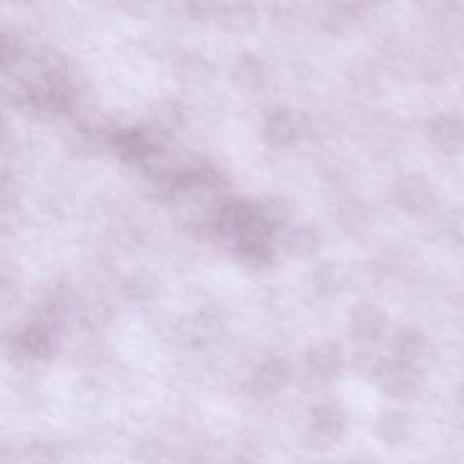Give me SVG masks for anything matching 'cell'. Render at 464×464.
Wrapping results in <instances>:
<instances>
[{
  "mask_svg": "<svg viewBox=\"0 0 464 464\" xmlns=\"http://www.w3.org/2000/svg\"><path fill=\"white\" fill-rule=\"evenodd\" d=\"M410 432V417L398 410H387L377 417L375 433L388 445H398L407 438Z\"/></svg>",
  "mask_w": 464,
  "mask_h": 464,
  "instance_id": "6",
  "label": "cell"
},
{
  "mask_svg": "<svg viewBox=\"0 0 464 464\" xmlns=\"http://www.w3.org/2000/svg\"><path fill=\"white\" fill-rule=\"evenodd\" d=\"M313 429L329 441L341 440L346 430V415L339 406L324 403L312 413Z\"/></svg>",
  "mask_w": 464,
  "mask_h": 464,
  "instance_id": "4",
  "label": "cell"
},
{
  "mask_svg": "<svg viewBox=\"0 0 464 464\" xmlns=\"http://www.w3.org/2000/svg\"><path fill=\"white\" fill-rule=\"evenodd\" d=\"M346 281L347 276L344 268L334 263L321 266L316 273V285L323 293H336L342 290Z\"/></svg>",
  "mask_w": 464,
  "mask_h": 464,
  "instance_id": "10",
  "label": "cell"
},
{
  "mask_svg": "<svg viewBox=\"0 0 464 464\" xmlns=\"http://www.w3.org/2000/svg\"><path fill=\"white\" fill-rule=\"evenodd\" d=\"M268 142L276 146H286L296 139L297 131L293 119L288 112H278L271 116L266 124Z\"/></svg>",
  "mask_w": 464,
  "mask_h": 464,
  "instance_id": "9",
  "label": "cell"
},
{
  "mask_svg": "<svg viewBox=\"0 0 464 464\" xmlns=\"http://www.w3.org/2000/svg\"><path fill=\"white\" fill-rule=\"evenodd\" d=\"M391 349L395 359L415 362L425 352V336L414 327H402L392 336Z\"/></svg>",
  "mask_w": 464,
  "mask_h": 464,
  "instance_id": "7",
  "label": "cell"
},
{
  "mask_svg": "<svg viewBox=\"0 0 464 464\" xmlns=\"http://www.w3.org/2000/svg\"><path fill=\"white\" fill-rule=\"evenodd\" d=\"M432 138L441 151H452L460 149L464 142V128L459 121L452 119H441L433 126Z\"/></svg>",
  "mask_w": 464,
  "mask_h": 464,
  "instance_id": "8",
  "label": "cell"
},
{
  "mask_svg": "<svg viewBox=\"0 0 464 464\" xmlns=\"http://www.w3.org/2000/svg\"><path fill=\"white\" fill-rule=\"evenodd\" d=\"M458 402L459 406L461 407V410L464 412V385L460 388V391H459Z\"/></svg>",
  "mask_w": 464,
  "mask_h": 464,
  "instance_id": "14",
  "label": "cell"
},
{
  "mask_svg": "<svg viewBox=\"0 0 464 464\" xmlns=\"http://www.w3.org/2000/svg\"><path fill=\"white\" fill-rule=\"evenodd\" d=\"M370 377L388 397L407 399L414 397L422 384V374L414 362L403 360H377Z\"/></svg>",
  "mask_w": 464,
  "mask_h": 464,
  "instance_id": "1",
  "label": "cell"
},
{
  "mask_svg": "<svg viewBox=\"0 0 464 464\" xmlns=\"http://www.w3.org/2000/svg\"><path fill=\"white\" fill-rule=\"evenodd\" d=\"M235 78L240 81L241 86L255 88L262 80V70L258 65H253L252 59H243L240 66L236 68Z\"/></svg>",
  "mask_w": 464,
  "mask_h": 464,
  "instance_id": "11",
  "label": "cell"
},
{
  "mask_svg": "<svg viewBox=\"0 0 464 464\" xmlns=\"http://www.w3.org/2000/svg\"><path fill=\"white\" fill-rule=\"evenodd\" d=\"M224 18L225 24H228V27L233 29V25H244L251 24L252 19H251V9L247 4H236V6L229 7V9L225 10Z\"/></svg>",
  "mask_w": 464,
  "mask_h": 464,
  "instance_id": "12",
  "label": "cell"
},
{
  "mask_svg": "<svg viewBox=\"0 0 464 464\" xmlns=\"http://www.w3.org/2000/svg\"><path fill=\"white\" fill-rule=\"evenodd\" d=\"M387 326V314L382 309L364 304L352 311L350 334L357 344L370 346L380 341Z\"/></svg>",
  "mask_w": 464,
  "mask_h": 464,
  "instance_id": "3",
  "label": "cell"
},
{
  "mask_svg": "<svg viewBox=\"0 0 464 464\" xmlns=\"http://www.w3.org/2000/svg\"><path fill=\"white\" fill-rule=\"evenodd\" d=\"M392 197L403 213L414 217L430 214L437 205L432 185L418 176L400 180L392 192Z\"/></svg>",
  "mask_w": 464,
  "mask_h": 464,
  "instance_id": "2",
  "label": "cell"
},
{
  "mask_svg": "<svg viewBox=\"0 0 464 464\" xmlns=\"http://www.w3.org/2000/svg\"><path fill=\"white\" fill-rule=\"evenodd\" d=\"M293 245L297 252L306 253V255H308V253L314 252V251L318 250L319 240L316 235L306 230V232H300L298 235H296Z\"/></svg>",
  "mask_w": 464,
  "mask_h": 464,
  "instance_id": "13",
  "label": "cell"
},
{
  "mask_svg": "<svg viewBox=\"0 0 464 464\" xmlns=\"http://www.w3.org/2000/svg\"><path fill=\"white\" fill-rule=\"evenodd\" d=\"M309 367L319 379L329 380L336 377L344 367V352L341 347L332 342L314 347L309 352Z\"/></svg>",
  "mask_w": 464,
  "mask_h": 464,
  "instance_id": "5",
  "label": "cell"
}]
</instances>
